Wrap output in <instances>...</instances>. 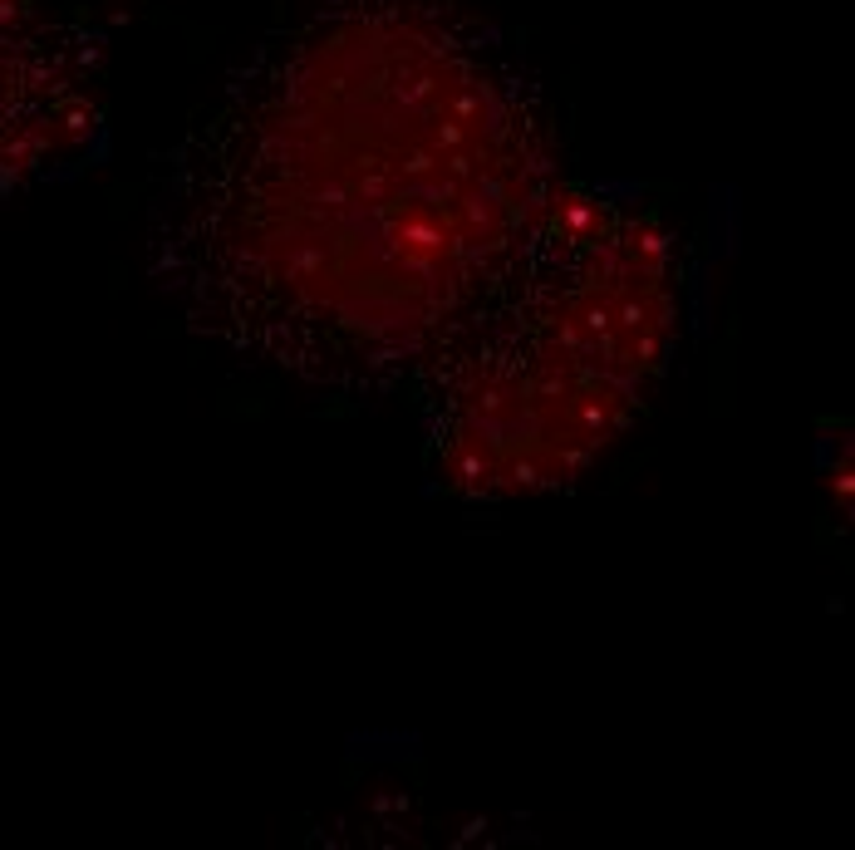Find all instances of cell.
<instances>
[{"label":"cell","mask_w":855,"mask_h":850,"mask_svg":"<svg viewBox=\"0 0 855 850\" xmlns=\"http://www.w3.org/2000/svg\"><path fill=\"white\" fill-rule=\"evenodd\" d=\"M826 497H831V507L841 521H851V507H855V467H851V443H841V457L831 462V472H826Z\"/></svg>","instance_id":"cell-1"}]
</instances>
